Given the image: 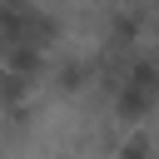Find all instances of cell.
I'll use <instances>...</instances> for the list:
<instances>
[{"label": "cell", "instance_id": "6da1fadb", "mask_svg": "<svg viewBox=\"0 0 159 159\" xmlns=\"http://www.w3.org/2000/svg\"><path fill=\"white\" fill-rule=\"evenodd\" d=\"M109 159H159V134L144 124V129H124V139L114 144Z\"/></svg>", "mask_w": 159, "mask_h": 159}, {"label": "cell", "instance_id": "7a4b0ae2", "mask_svg": "<svg viewBox=\"0 0 159 159\" xmlns=\"http://www.w3.org/2000/svg\"><path fill=\"white\" fill-rule=\"evenodd\" d=\"M60 159H75V154H60Z\"/></svg>", "mask_w": 159, "mask_h": 159}]
</instances>
